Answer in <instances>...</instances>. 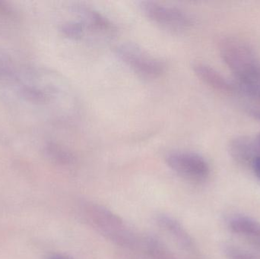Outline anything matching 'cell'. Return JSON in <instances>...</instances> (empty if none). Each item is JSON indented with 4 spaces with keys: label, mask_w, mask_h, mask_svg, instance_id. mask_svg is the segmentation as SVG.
Returning a JSON list of instances; mask_svg holds the SVG:
<instances>
[{
    "label": "cell",
    "mask_w": 260,
    "mask_h": 259,
    "mask_svg": "<svg viewBox=\"0 0 260 259\" xmlns=\"http://www.w3.org/2000/svg\"><path fill=\"white\" fill-rule=\"evenodd\" d=\"M140 9L154 24L171 31H183L191 24L187 14L173 6L157 2L142 1L140 3Z\"/></svg>",
    "instance_id": "3957f363"
},
{
    "label": "cell",
    "mask_w": 260,
    "mask_h": 259,
    "mask_svg": "<svg viewBox=\"0 0 260 259\" xmlns=\"http://www.w3.org/2000/svg\"><path fill=\"white\" fill-rule=\"evenodd\" d=\"M256 141H257L258 146H259L260 149V133L259 135H256Z\"/></svg>",
    "instance_id": "5bb4252c"
},
{
    "label": "cell",
    "mask_w": 260,
    "mask_h": 259,
    "mask_svg": "<svg viewBox=\"0 0 260 259\" xmlns=\"http://www.w3.org/2000/svg\"><path fill=\"white\" fill-rule=\"evenodd\" d=\"M75 11L79 17L78 22L82 24L85 32L86 30L106 31L111 28L108 20L105 19L100 13L91 8L79 5V6H76Z\"/></svg>",
    "instance_id": "8992f818"
},
{
    "label": "cell",
    "mask_w": 260,
    "mask_h": 259,
    "mask_svg": "<svg viewBox=\"0 0 260 259\" xmlns=\"http://www.w3.org/2000/svg\"><path fill=\"white\" fill-rule=\"evenodd\" d=\"M116 53L126 65L142 77L153 79L160 76L165 70L163 62L136 44H120L116 48Z\"/></svg>",
    "instance_id": "7a4b0ae2"
},
{
    "label": "cell",
    "mask_w": 260,
    "mask_h": 259,
    "mask_svg": "<svg viewBox=\"0 0 260 259\" xmlns=\"http://www.w3.org/2000/svg\"><path fill=\"white\" fill-rule=\"evenodd\" d=\"M193 68L199 78L212 88L224 91L232 89L228 81L210 66L205 64L197 63L193 65Z\"/></svg>",
    "instance_id": "ba28073f"
},
{
    "label": "cell",
    "mask_w": 260,
    "mask_h": 259,
    "mask_svg": "<svg viewBox=\"0 0 260 259\" xmlns=\"http://www.w3.org/2000/svg\"><path fill=\"white\" fill-rule=\"evenodd\" d=\"M229 228L235 234L260 238V223L251 217L235 216L229 220Z\"/></svg>",
    "instance_id": "9c48e42d"
},
{
    "label": "cell",
    "mask_w": 260,
    "mask_h": 259,
    "mask_svg": "<svg viewBox=\"0 0 260 259\" xmlns=\"http://www.w3.org/2000/svg\"><path fill=\"white\" fill-rule=\"evenodd\" d=\"M48 259H71L69 258V257L66 256L64 255H61V254H53V255H50V256L48 257Z\"/></svg>",
    "instance_id": "4fadbf2b"
},
{
    "label": "cell",
    "mask_w": 260,
    "mask_h": 259,
    "mask_svg": "<svg viewBox=\"0 0 260 259\" xmlns=\"http://www.w3.org/2000/svg\"><path fill=\"white\" fill-rule=\"evenodd\" d=\"M157 222L165 231L171 234L180 245L186 248H191L192 244L190 237L178 222L168 216H160Z\"/></svg>",
    "instance_id": "30bf717a"
},
{
    "label": "cell",
    "mask_w": 260,
    "mask_h": 259,
    "mask_svg": "<svg viewBox=\"0 0 260 259\" xmlns=\"http://www.w3.org/2000/svg\"><path fill=\"white\" fill-rule=\"evenodd\" d=\"M224 251L229 259H256L250 252L235 245H225Z\"/></svg>",
    "instance_id": "8fae6325"
},
{
    "label": "cell",
    "mask_w": 260,
    "mask_h": 259,
    "mask_svg": "<svg viewBox=\"0 0 260 259\" xmlns=\"http://www.w3.org/2000/svg\"><path fill=\"white\" fill-rule=\"evenodd\" d=\"M86 217L96 229L111 240L120 244L131 243V234L123 221L108 210L98 205H91L86 209Z\"/></svg>",
    "instance_id": "5b68a950"
},
{
    "label": "cell",
    "mask_w": 260,
    "mask_h": 259,
    "mask_svg": "<svg viewBox=\"0 0 260 259\" xmlns=\"http://www.w3.org/2000/svg\"><path fill=\"white\" fill-rule=\"evenodd\" d=\"M231 153L235 159L241 163H253L260 156V150L256 138H238L231 145Z\"/></svg>",
    "instance_id": "52a82bcc"
},
{
    "label": "cell",
    "mask_w": 260,
    "mask_h": 259,
    "mask_svg": "<svg viewBox=\"0 0 260 259\" xmlns=\"http://www.w3.org/2000/svg\"><path fill=\"white\" fill-rule=\"evenodd\" d=\"M224 60L247 92L260 97V59L246 46L225 43L222 47Z\"/></svg>",
    "instance_id": "6da1fadb"
},
{
    "label": "cell",
    "mask_w": 260,
    "mask_h": 259,
    "mask_svg": "<svg viewBox=\"0 0 260 259\" xmlns=\"http://www.w3.org/2000/svg\"><path fill=\"white\" fill-rule=\"evenodd\" d=\"M166 162L177 174L194 182L204 181L210 173L207 161L193 152H171L167 155Z\"/></svg>",
    "instance_id": "277c9868"
},
{
    "label": "cell",
    "mask_w": 260,
    "mask_h": 259,
    "mask_svg": "<svg viewBox=\"0 0 260 259\" xmlns=\"http://www.w3.org/2000/svg\"><path fill=\"white\" fill-rule=\"evenodd\" d=\"M253 170H254L255 174L260 179V156L257 157L256 159L252 163Z\"/></svg>",
    "instance_id": "7c38bea8"
}]
</instances>
